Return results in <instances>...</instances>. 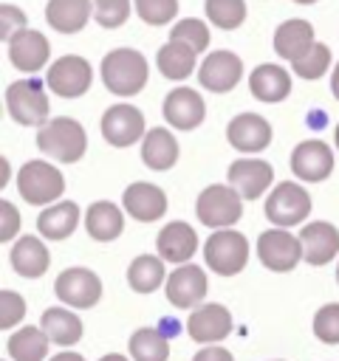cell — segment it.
Here are the masks:
<instances>
[{
  "label": "cell",
  "mask_w": 339,
  "mask_h": 361,
  "mask_svg": "<svg viewBox=\"0 0 339 361\" xmlns=\"http://www.w3.org/2000/svg\"><path fill=\"white\" fill-rule=\"evenodd\" d=\"M206 116V104L201 99L198 90L192 87H175L167 93L164 99V118L175 127V130H192L203 121Z\"/></svg>",
  "instance_id": "obj_19"
},
{
  "label": "cell",
  "mask_w": 339,
  "mask_h": 361,
  "mask_svg": "<svg viewBox=\"0 0 339 361\" xmlns=\"http://www.w3.org/2000/svg\"><path fill=\"white\" fill-rule=\"evenodd\" d=\"M124 212L138 223H153L167 212V195L155 183H130L121 195Z\"/></svg>",
  "instance_id": "obj_20"
},
{
  "label": "cell",
  "mask_w": 339,
  "mask_h": 361,
  "mask_svg": "<svg viewBox=\"0 0 339 361\" xmlns=\"http://www.w3.org/2000/svg\"><path fill=\"white\" fill-rule=\"evenodd\" d=\"M243 62L232 51H215L209 54L198 68V82L212 93H226L240 82Z\"/></svg>",
  "instance_id": "obj_12"
},
{
  "label": "cell",
  "mask_w": 339,
  "mask_h": 361,
  "mask_svg": "<svg viewBox=\"0 0 339 361\" xmlns=\"http://www.w3.org/2000/svg\"><path fill=\"white\" fill-rule=\"evenodd\" d=\"M192 361H234V358H232L229 350H223V347H218V344H209V347L198 350Z\"/></svg>",
  "instance_id": "obj_44"
},
{
  "label": "cell",
  "mask_w": 339,
  "mask_h": 361,
  "mask_svg": "<svg viewBox=\"0 0 339 361\" xmlns=\"http://www.w3.org/2000/svg\"><path fill=\"white\" fill-rule=\"evenodd\" d=\"M243 197L226 186V183H212L206 186L201 195H198V203H195V212H198V220L215 231L220 228H229L240 220L243 214Z\"/></svg>",
  "instance_id": "obj_5"
},
{
  "label": "cell",
  "mask_w": 339,
  "mask_h": 361,
  "mask_svg": "<svg viewBox=\"0 0 339 361\" xmlns=\"http://www.w3.org/2000/svg\"><path fill=\"white\" fill-rule=\"evenodd\" d=\"M141 161L150 169H155V172L170 169L178 161V141H175V135L170 130H164V127H153L141 138Z\"/></svg>",
  "instance_id": "obj_27"
},
{
  "label": "cell",
  "mask_w": 339,
  "mask_h": 361,
  "mask_svg": "<svg viewBox=\"0 0 339 361\" xmlns=\"http://www.w3.org/2000/svg\"><path fill=\"white\" fill-rule=\"evenodd\" d=\"M85 228L93 240L99 243H110L121 234L124 228V217H121V209L116 203H107V200H96L88 206L85 212Z\"/></svg>",
  "instance_id": "obj_28"
},
{
  "label": "cell",
  "mask_w": 339,
  "mask_h": 361,
  "mask_svg": "<svg viewBox=\"0 0 339 361\" xmlns=\"http://www.w3.org/2000/svg\"><path fill=\"white\" fill-rule=\"evenodd\" d=\"M76 226H79V206L73 200L54 203L37 217V231L48 240H65L73 234Z\"/></svg>",
  "instance_id": "obj_30"
},
{
  "label": "cell",
  "mask_w": 339,
  "mask_h": 361,
  "mask_svg": "<svg viewBox=\"0 0 339 361\" xmlns=\"http://www.w3.org/2000/svg\"><path fill=\"white\" fill-rule=\"evenodd\" d=\"M336 282H339V268H336Z\"/></svg>",
  "instance_id": "obj_50"
},
{
  "label": "cell",
  "mask_w": 339,
  "mask_h": 361,
  "mask_svg": "<svg viewBox=\"0 0 339 361\" xmlns=\"http://www.w3.org/2000/svg\"><path fill=\"white\" fill-rule=\"evenodd\" d=\"M274 180V169L271 164L266 161H257V158H240L229 166V186L246 197V200H254L260 197Z\"/></svg>",
  "instance_id": "obj_16"
},
{
  "label": "cell",
  "mask_w": 339,
  "mask_h": 361,
  "mask_svg": "<svg viewBox=\"0 0 339 361\" xmlns=\"http://www.w3.org/2000/svg\"><path fill=\"white\" fill-rule=\"evenodd\" d=\"M54 293L59 296V302L85 310V307H93L102 299V282L88 268H68L56 276Z\"/></svg>",
  "instance_id": "obj_10"
},
{
  "label": "cell",
  "mask_w": 339,
  "mask_h": 361,
  "mask_svg": "<svg viewBox=\"0 0 339 361\" xmlns=\"http://www.w3.org/2000/svg\"><path fill=\"white\" fill-rule=\"evenodd\" d=\"M136 11L147 25H164L178 14V0H136Z\"/></svg>",
  "instance_id": "obj_40"
},
{
  "label": "cell",
  "mask_w": 339,
  "mask_h": 361,
  "mask_svg": "<svg viewBox=\"0 0 339 361\" xmlns=\"http://www.w3.org/2000/svg\"><path fill=\"white\" fill-rule=\"evenodd\" d=\"M314 48V25L308 20H288L274 31V51L291 65Z\"/></svg>",
  "instance_id": "obj_23"
},
{
  "label": "cell",
  "mask_w": 339,
  "mask_h": 361,
  "mask_svg": "<svg viewBox=\"0 0 339 361\" xmlns=\"http://www.w3.org/2000/svg\"><path fill=\"white\" fill-rule=\"evenodd\" d=\"M0 212H3V228H0V240L8 243L17 231H20V212L14 209L11 200H0Z\"/></svg>",
  "instance_id": "obj_43"
},
{
  "label": "cell",
  "mask_w": 339,
  "mask_h": 361,
  "mask_svg": "<svg viewBox=\"0 0 339 361\" xmlns=\"http://www.w3.org/2000/svg\"><path fill=\"white\" fill-rule=\"evenodd\" d=\"M8 259H11V268H14L20 276L37 279V276H42V274L48 271L51 254H48V248H45V243H42L40 237L25 234V237H20V240L14 243Z\"/></svg>",
  "instance_id": "obj_24"
},
{
  "label": "cell",
  "mask_w": 339,
  "mask_h": 361,
  "mask_svg": "<svg viewBox=\"0 0 339 361\" xmlns=\"http://www.w3.org/2000/svg\"><path fill=\"white\" fill-rule=\"evenodd\" d=\"M93 17L102 28H119L130 17V0H93Z\"/></svg>",
  "instance_id": "obj_38"
},
{
  "label": "cell",
  "mask_w": 339,
  "mask_h": 361,
  "mask_svg": "<svg viewBox=\"0 0 339 361\" xmlns=\"http://www.w3.org/2000/svg\"><path fill=\"white\" fill-rule=\"evenodd\" d=\"M311 212V197L308 192L294 183V180H285V183H277L274 192L268 195L266 200V217L277 226V228H288V226H299Z\"/></svg>",
  "instance_id": "obj_7"
},
{
  "label": "cell",
  "mask_w": 339,
  "mask_h": 361,
  "mask_svg": "<svg viewBox=\"0 0 339 361\" xmlns=\"http://www.w3.org/2000/svg\"><path fill=\"white\" fill-rule=\"evenodd\" d=\"M333 169V152L325 141L319 138H311V141H302L294 147L291 152V172L299 178V180H325Z\"/></svg>",
  "instance_id": "obj_13"
},
{
  "label": "cell",
  "mask_w": 339,
  "mask_h": 361,
  "mask_svg": "<svg viewBox=\"0 0 339 361\" xmlns=\"http://www.w3.org/2000/svg\"><path fill=\"white\" fill-rule=\"evenodd\" d=\"M23 316H25V302H23V296L14 293V290H3V293H0V327L8 330V327H14Z\"/></svg>",
  "instance_id": "obj_41"
},
{
  "label": "cell",
  "mask_w": 339,
  "mask_h": 361,
  "mask_svg": "<svg viewBox=\"0 0 339 361\" xmlns=\"http://www.w3.org/2000/svg\"><path fill=\"white\" fill-rule=\"evenodd\" d=\"M203 259L206 265L220 276H234L249 262V240L234 228L212 231L203 243Z\"/></svg>",
  "instance_id": "obj_3"
},
{
  "label": "cell",
  "mask_w": 339,
  "mask_h": 361,
  "mask_svg": "<svg viewBox=\"0 0 339 361\" xmlns=\"http://www.w3.org/2000/svg\"><path fill=\"white\" fill-rule=\"evenodd\" d=\"M328 68H331V48L322 42H314V48L299 62H294V73L302 79H319Z\"/></svg>",
  "instance_id": "obj_37"
},
{
  "label": "cell",
  "mask_w": 339,
  "mask_h": 361,
  "mask_svg": "<svg viewBox=\"0 0 339 361\" xmlns=\"http://www.w3.org/2000/svg\"><path fill=\"white\" fill-rule=\"evenodd\" d=\"M297 237L302 243V259L311 265H325L339 254V231L325 220L302 226Z\"/></svg>",
  "instance_id": "obj_18"
},
{
  "label": "cell",
  "mask_w": 339,
  "mask_h": 361,
  "mask_svg": "<svg viewBox=\"0 0 339 361\" xmlns=\"http://www.w3.org/2000/svg\"><path fill=\"white\" fill-rule=\"evenodd\" d=\"M127 282L136 293H153L164 282V259L153 254H141L127 268Z\"/></svg>",
  "instance_id": "obj_33"
},
{
  "label": "cell",
  "mask_w": 339,
  "mask_h": 361,
  "mask_svg": "<svg viewBox=\"0 0 339 361\" xmlns=\"http://www.w3.org/2000/svg\"><path fill=\"white\" fill-rule=\"evenodd\" d=\"M206 17L223 31L237 28L246 20V3L243 0H206Z\"/></svg>",
  "instance_id": "obj_35"
},
{
  "label": "cell",
  "mask_w": 339,
  "mask_h": 361,
  "mask_svg": "<svg viewBox=\"0 0 339 361\" xmlns=\"http://www.w3.org/2000/svg\"><path fill=\"white\" fill-rule=\"evenodd\" d=\"M99 361H127V358H124L121 353H107V355H102Z\"/></svg>",
  "instance_id": "obj_47"
},
{
  "label": "cell",
  "mask_w": 339,
  "mask_h": 361,
  "mask_svg": "<svg viewBox=\"0 0 339 361\" xmlns=\"http://www.w3.org/2000/svg\"><path fill=\"white\" fill-rule=\"evenodd\" d=\"M51 361H85V358H82L79 353H71V350H68V353H59V355H54Z\"/></svg>",
  "instance_id": "obj_45"
},
{
  "label": "cell",
  "mask_w": 339,
  "mask_h": 361,
  "mask_svg": "<svg viewBox=\"0 0 339 361\" xmlns=\"http://www.w3.org/2000/svg\"><path fill=\"white\" fill-rule=\"evenodd\" d=\"M93 82V71L88 65L85 56H76V54H68V56H59L48 73H45V85L62 96V99H76L82 96Z\"/></svg>",
  "instance_id": "obj_9"
},
{
  "label": "cell",
  "mask_w": 339,
  "mask_h": 361,
  "mask_svg": "<svg viewBox=\"0 0 339 361\" xmlns=\"http://www.w3.org/2000/svg\"><path fill=\"white\" fill-rule=\"evenodd\" d=\"M6 110L23 127H37L48 118V96L40 79H20L11 82L6 90Z\"/></svg>",
  "instance_id": "obj_6"
},
{
  "label": "cell",
  "mask_w": 339,
  "mask_h": 361,
  "mask_svg": "<svg viewBox=\"0 0 339 361\" xmlns=\"http://www.w3.org/2000/svg\"><path fill=\"white\" fill-rule=\"evenodd\" d=\"M155 65L167 79H186L195 71V51L184 42L170 39L167 45H161V51L155 56Z\"/></svg>",
  "instance_id": "obj_32"
},
{
  "label": "cell",
  "mask_w": 339,
  "mask_h": 361,
  "mask_svg": "<svg viewBox=\"0 0 339 361\" xmlns=\"http://www.w3.org/2000/svg\"><path fill=\"white\" fill-rule=\"evenodd\" d=\"M90 11H93V0H48L45 20L59 34H76L85 28Z\"/></svg>",
  "instance_id": "obj_26"
},
{
  "label": "cell",
  "mask_w": 339,
  "mask_h": 361,
  "mask_svg": "<svg viewBox=\"0 0 339 361\" xmlns=\"http://www.w3.org/2000/svg\"><path fill=\"white\" fill-rule=\"evenodd\" d=\"M48 336L42 333V327L31 324V327H20L14 336H8L6 350L14 361H42L48 355Z\"/></svg>",
  "instance_id": "obj_31"
},
{
  "label": "cell",
  "mask_w": 339,
  "mask_h": 361,
  "mask_svg": "<svg viewBox=\"0 0 339 361\" xmlns=\"http://www.w3.org/2000/svg\"><path fill=\"white\" fill-rule=\"evenodd\" d=\"M170 39H172V42H184V45H189L195 54H201V51L209 45V28H206V23H201V20H195V17H186V20H181V23L172 28Z\"/></svg>",
  "instance_id": "obj_36"
},
{
  "label": "cell",
  "mask_w": 339,
  "mask_h": 361,
  "mask_svg": "<svg viewBox=\"0 0 339 361\" xmlns=\"http://www.w3.org/2000/svg\"><path fill=\"white\" fill-rule=\"evenodd\" d=\"M257 257L268 271L285 274L302 259V243L288 228H268L257 237Z\"/></svg>",
  "instance_id": "obj_8"
},
{
  "label": "cell",
  "mask_w": 339,
  "mask_h": 361,
  "mask_svg": "<svg viewBox=\"0 0 339 361\" xmlns=\"http://www.w3.org/2000/svg\"><path fill=\"white\" fill-rule=\"evenodd\" d=\"M186 330H189V336L195 341H201V344L209 347L215 341H223L232 333V313L223 305H218V302L201 305L186 319Z\"/></svg>",
  "instance_id": "obj_14"
},
{
  "label": "cell",
  "mask_w": 339,
  "mask_h": 361,
  "mask_svg": "<svg viewBox=\"0 0 339 361\" xmlns=\"http://www.w3.org/2000/svg\"><path fill=\"white\" fill-rule=\"evenodd\" d=\"M294 3H302V6H311V3H316V0H294Z\"/></svg>",
  "instance_id": "obj_49"
},
{
  "label": "cell",
  "mask_w": 339,
  "mask_h": 361,
  "mask_svg": "<svg viewBox=\"0 0 339 361\" xmlns=\"http://www.w3.org/2000/svg\"><path fill=\"white\" fill-rule=\"evenodd\" d=\"M314 336L325 344H339V305H322L314 316Z\"/></svg>",
  "instance_id": "obj_39"
},
{
  "label": "cell",
  "mask_w": 339,
  "mask_h": 361,
  "mask_svg": "<svg viewBox=\"0 0 339 361\" xmlns=\"http://www.w3.org/2000/svg\"><path fill=\"white\" fill-rule=\"evenodd\" d=\"M226 138L237 152H260L271 144V124L257 113H240L229 121Z\"/></svg>",
  "instance_id": "obj_15"
},
{
  "label": "cell",
  "mask_w": 339,
  "mask_h": 361,
  "mask_svg": "<svg viewBox=\"0 0 339 361\" xmlns=\"http://www.w3.org/2000/svg\"><path fill=\"white\" fill-rule=\"evenodd\" d=\"M249 87H251V96L260 102H282L291 93V76L285 68L266 62V65L251 71Z\"/></svg>",
  "instance_id": "obj_25"
},
{
  "label": "cell",
  "mask_w": 339,
  "mask_h": 361,
  "mask_svg": "<svg viewBox=\"0 0 339 361\" xmlns=\"http://www.w3.org/2000/svg\"><path fill=\"white\" fill-rule=\"evenodd\" d=\"M37 147L48 155V158H56L62 164H73L85 155L88 149V135L82 130V124L71 116H59V118H51L40 127L37 133Z\"/></svg>",
  "instance_id": "obj_2"
},
{
  "label": "cell",
  "mask_w": 339,
  "mask_h": 361,
  "mask_svg": "<svg viewBox=\"0 0 339 361\" xmlns=\"http://www.w3.org/2000/svg\"><path fill=\"white\" fill-rule=\"evenodd\" d=\"M48 54H51V45H48L45 34H40L34 28H23L20 34H14L8 39V59L17 71L34 73V71L45 68Z\"/></svg>",
  "instance_id": "obj_17"
},
{
  "label": "cell",
  "mask_w": 339,
  "mask_h": 361,
  "mask_svg": "<svg viewBox=\"0 0 339 361\" xmlns=\"http://www.w3.org/2000/svg\"><path fill=\"white\" fill-rule=\"evenodd\" d=\"M102 82L116 96H136L147 85V59L133 48H113L102 59Z\"/></svg>",
  "instance_id": "obj_1"
},
{
  "label": "cell",
  "mask_w": 339,
  "mask_h": 361,
  "mask_svg": "<svg viewBox=\"0 0 339 361\" xmlns=\"http://www.w3.org/2000/svg\"><path fill=\"white\" fill-rule=\"evenodd\" d=\"M0 20H3V39H6V45H8V39L25 28V14H23L17 6H8V3H6V6L0 8Z\"/></svg>",
  "instance_id": "obj_42"
},
{
  "label": "cell",
  "mask_w": 339,
  "mask_h": 361,
  "mask_svg": "<svg viewBox=\"0 0 339 361\" xmlns=\"http://www.w3.org/2000/svg\"><path fill=\"white\" fill-rule=\"evenodd\" d=\"M130 355H133V361H167L170 341L155 327H138L130 336Z\"/></svg>",
  "instance_id": "obj_34"
},
{
  "label": "cell",
  "mask_w": 339,
  "mask_h": 361,
  "mask_svg": "<svg viewBox=\"0 0 339 361\" xmlns=\"http://www.w3.org/2000/svg\"><path fill=\"white\" fill-rule=\"evenodd\" d=\"M167 299L175 305V307H195L203 296H206V274L198 268V265H181L175 268L167 282Z\"/></svg>",
  "instance_id": "obj_21"
},
{
  "label": "cell",
  "mask_w": 339,
  "mask_h": 361,
  "mask_svg": "<svg viewBox=\"0 0 339 361\" xmlns=\"http://www.w3.org/2000/svg\"><path fill=\"white\" fill-rule=\"evenodd\" d=\"M155 248H158V257L167 259V262H181L186 265V259H192L195 248H198V234L189 223L184 220H175V223H167L158 237H155Z\"/></svg>",
  "instance_id": "obj_22"
},
{
  "label": "cell",
  "mask_w": 339,
  "mask_h": 361,
  "mask_svg": "<svg viewBox=\"0 0 339 361\" xmlns=\"http://www.w3.org/2000/svg\"><path fill=\"white\" fill-rule=\"evenodd\" d=\"M331 90H333V96L339 99V62H336V68H333V73H331Z\"/></svg>",
  "instance_id": "obj_46"
},
{
  "label": "cell",
  "mask_w": 339,
  "mask_h": 361,
  "mask_svg": "<svg viewBox=\"0 0 339 361\" xmlns=\"http://www.w3.org/2000/svg\"><path fill=\"white\" fill-rule=\"evenodd\" d=\"M40 327L48 336V341H54L59 347L76 344L82 338V333H85L79 316L73 310H68V307H48L42 313V319H40Z\"/></svg>",
  "instance_id": "obj_29"
},
{
  "label": "cell",
  "mask_w": 339,
  "mask_h": 361,
  "mask_svg": "<svg viewBox=\"0 0 339 361\" xmlns=\"http://www.w3.org/2000/svg\"><path fill=\"white\" fill-rule=\"evenodd\" d=\"M102 135L113 147H130L144 138V116L133 104H113L102 116Z\"/></svg>",
  "instance_id": "obj_11"
},
{
  "label": "cell",
  "mask_w": 339,
  "mask_h": 361,
  "mask_svg": "<svg viewBox=\"0 0 339 361\" xmlns=\"http://www.w3.org/2000/svg\"><path fill=\"white\" fill-rule=\"evenodd\" d=\"M17 189L25 203L45 206V203H54L65 192V178L48 161H28L17 172Z\"/></svg>",
  "instance_id": "obj_4"
},
{
  "label": "cell",
  "mask_w": 339,
  "mask_h": 361,
  "mask_svg": "<svg viewBox=\"0 0 339 361\" xmlns=\"http://www.w3.org/2000/svg\"><path fill=\"white\" fill-rule=\"evenodd\" d=\"M333 141H336V149H339V124H336V130H333Z\"/></svg>",
  "instance_id": "obj_48"
}]
</instances>
